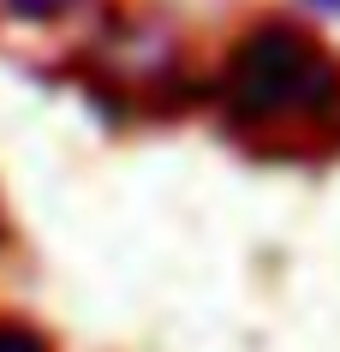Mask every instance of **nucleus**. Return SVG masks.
Listing matches in <instances>:
<instances>
[{
	"label": "nucleus",
	"mask_w": 340,
	"mask_h": 352,
	"mask_svg": "<svg viewBox=\"0 0 340 352\" xmlns=\"http://www.w3.org/2000/svg\"><path fill=\"white\" fill-rule=\"evenodd\" d=\"M0 6L19 24H54V19H66L72 6H84V0H0Z\"/></svg>",
	"instance_id": "2"
},
{
	"label": "nucleus",
	"mask_w": 340,
	"mask_h": 352,
	"mask_svg": "<svg viewBox=\"0 0 340 352\" xmlns=\"http://www.w3.org/2000/svg\"><path fill=\"white\" fill-rule=\"evenodd\" d=\"M304 12H317V19H335L340 24V0H299Z\"/></svg>",
	"instance_id": "4"
},
{
	"label": "nucleus",
	"mask_w": 340,
	"mask_h": 352,
	"mask_svg": "<svg viewBox=\"0 0 340 352\" xmlns=\"http://www.w3.org/2000/svg\"><path fill=\"white\" fill-rule=\"evenodd\" d=\"M0 352H48V334L19 316H0Z\"/></svg>",
	"instance_id": "3"
},
{
	"label": "nucleus",
	"mask_w": 340,
	"mask_h": 352,
	"mask_svg": "<svg viewBox=\"0 0 340 352\" xmlns=\"http://www.w3.org/2000/svg\"><path fill=\"white\" fill-rule=\"evenodd\" d=\"M215 108L257 144H340V54L299 19H257L215 66Z\"/></svg>",
	"instance_id": "1"
}]
</instances>
